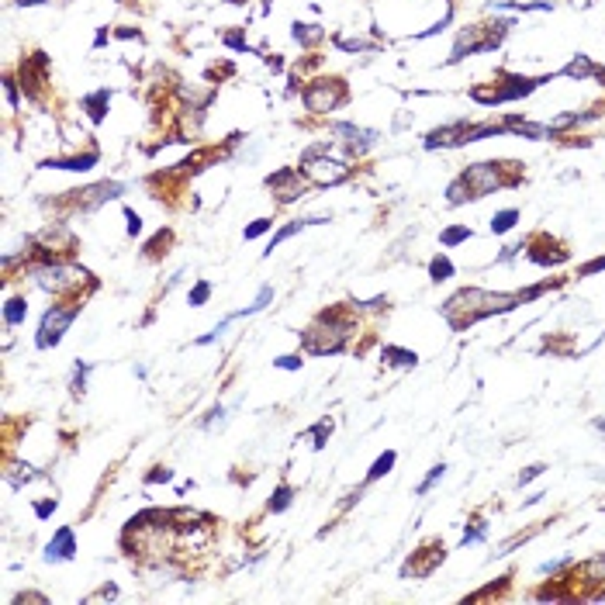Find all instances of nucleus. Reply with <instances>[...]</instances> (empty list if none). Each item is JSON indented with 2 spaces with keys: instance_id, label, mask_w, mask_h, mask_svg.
Segmentation results:
<instances>
[{
  "instance_id": "f257e3e1",
  "label": "nucleus",
  "mask_w": 605,
  "mask_h": 605,
  "mask_svg": "<svg viewBox=\"0 0 605 605\" xmlns=\"http://www.w3.org/2000/svg\"><path fill=\"white\" fill-rule=\"evenodd\" d=\"M350 329L353 325L343 322L339 315H322L319 322L305 332V346L312 353H339L343 343H346V336H350Z\"/></svg>"
},
{
  "instance_id": "f03ea898",
  "label": "nucleus",
  "mask_w": 605,
  "mask_h": 605,
  "mask_svg": "<svg viewBox=\"0 0 605 605\" xmlns=\"http://www.w3.org/2000/svg\"><path fill=\"white\" fill-rule=\"evenodd\" d=\"M301 173H305L312 184L325 187V184H339V180H346L350 166H343L339 160H329V146H312V149L301 156Z\"/></svg>"
},
{
  "instance_id": "7ed1b4c3",
  "label": "nucleus",
  "mask_w": 605,
  "mask_h": 605,
  "mask_svg": "<svg viewBox=\"0 0 605 605\" xmlns=\"http://www.w3.org/2000/svg\"><path fill=\"white\" fill-rule=\"evenodd\" d=\"M77 315H80V305H52V308L45 312L42 325H39V346H42V350L56 346V343L63 339V332L70 329V322H73Z\"/></svg>"
},
{
  "instance_id": "20e7f679",
  "label": "nucleus",
  "mask_w": 605,
  "mask_h": 605,
  "mask_svg": "<svg viewBox=\"0 0 605 605\" xmlns=\"http://www.w3.org/2000/svg\"><path fill=\"white\" fill-rule=\"evenodd\" d=\"M498 163H474L460 173V184L467 191V198H484V194H495L502 187V177H498Z\"/></svg>"
},
{
  "instance_id": "39448f33",
  "label": "nucleus",
  "mask_w": 605,
  "mask_h": 605,
  "mask_svg": "<svg viewBox=\"0 0 605 605\" xmlns=\"http://www.w3.org/2000/svg\"><path fill=\"white\" fill-rule=\"evenodd\" d=\"M346 101V87L339 80H322V83H312L308 90H305V104H308V111H315V115H322V111H332V108H339Z\"/></svg>"
},
{
  "instance_id": "423d86ee",
  "label": "nucleus",
  "mask_w": 605,
  "mask_h": 605,
  "mask_svg": "<svg viewBox=\"0 0 605 605\" xmlns=\"http://www.w3.org/2000/svg\"><path fill=\"white\" fill-rule=\"evenodd\" d=\"M73 554H77L73 529H70V526H63V529L49 540V547H45V561H49V564H59V561H73Z\"/></svg>"
},
{
  "instance_id": "0eeeda50",
  "label": "nucleus",
  "mask_w": 605,
  "mask_h": 605,
  "mask_svg": "<svg viewBox=\"0 0 605 605\" xmlns=\"http://www.w3.org/2000/svg\"><path fill=\"white\" fill-rule=\"evenodd\" d=\"M77 194V204H80L83 211H90V208H97V204L111 201V198H118V194H125V187L121 184H94V187H87V191H73Z\"/></svg>"
},
{
  "instance_id": "6e6552de",
  "label": "nucleus",
  "mask_w": 605,
  "mask_h": 605,
  "mask_svg": "<svg viewBox=\"0 0 605 605\" xmlns=\"http://www.w3.org/2000/svg\"><path fill=\"white\" fill-rule=\"evenodd\" d=\"M32 277L45 291H63V287H70V284L77 281V270H66V267H39Z\"/></svg>"
},
{
  "instance_id": "1a4fd4ad",
  "label": "nucleus",
  "mask_w": 605,
  "mask_h": 605,
  "mask_svg": "<svg viewBox=\"0 0 605 605\" xmlns=\"http://www.w3.org/2000/svg\"><path fill=\"white\" fill-rule=\"evenodd\" d=\"M332 132L336 135H346V142H350V149L353 153H363V149H370L381 135L377 132H370V128H357V125H346V121H339V125H332Z\"/></svg>"
},
{
  "instance_id": "9d476101",
  "label": "nucleus",
  "mask_w": 605,
  "mask_h": 605,
  "mask_svg": "<svg viewBox=\"0 0 605 605\" xmlns=\"http://www.w3.org/2000/svg\"><path fill=\"white\" fill-rule=\"evenodd\" d=\"M325 222H329V218H298V222H291V225H284L281 232H277V236L270 239V246L263 249V256H270V253H274V249H277V246H281L284 239H291V236H298V232H301L305 225H325Z\"/></svg>"
},
{
  "instance_id": "9b49d317",
  "label": "nucleus",
  "mask_w": 605,
  "mask_h": 605,
  "mask_svg": "<svg viewBox=\"0 0 605 605\" xmlns=\"http://www.w3.org/2000/svg\"><path fill=\"white\" fill-rule=\"evenodd\" d=\"M561 77H571V80H588V77H595V66H592V59H588V56H574L564 70H561Z\"/></svg>"
},
{
  "instance_id": "f8f14e48",
  "label": "nucleus",
  "mask_w": 605,
  "mask_h": 605,
  "mask_svg": "<svg viewBox=\"0 0 605 605\" xmlns=\"http://www.w3.org/2000/svg\"><path fill=\"white\" fill-rule=\"evenodd\" d=\"M516 222H519V208H505V211H498V215L491 218V232H495V236H505V232L516 229Z\"/></svg>"
},
{
  "instance_id": "ddd939ff",
  "label": "nucleus",
  "mask_w": 605,
  "mask_h": 605,
  "mask_svg": "<svg viewBox=\"0 0 605 605\" xmlns=\"http://www.w3.org/2000/svg\"><path fill=\"white\" fill-rule=\"evenodd\" d=\"M108 101H111V94H108V90H97V94L83 97V108L90 111V118L94 121H101L104 118V111H108Z\"/></svg>"
},
{
  "instance_id": "4468645a",
  "label": "nucleus",
  "mask_w": 605,
  "mask_h": 605,
  "mask_svg": "<svg viewBox=\"0 0 605 605\" xmlns=\"http://www.w3.org/2000/svg\"><path fill=\"white\" fill-rule=\"evenodd\" d=\"M97 163V153L90 149L87 156H73V160H49L45 166H56V170H90Z\"/></svg>"
},
{
  "instance_id": "2eb2a0df",
  "label": "nucleus",
  "mask_w": 605,
  "mask_h": 605,
  "mask_svg": "<svg viewBox=\"0 0 605 605\" xmlns=\"http://www.w3.org/2000/svg\"><path fill=\"white\" fill-rule=\"evenodd\" d=\"M384 360L391 363V367H415L419 357L412 350H402V346H384Z\"/></svg>"
},
{
  "instance_id": "dca6fc26",
  "label": "nucleus",
  "mask_w": 605,
  "mask_h": 605,
  "mask_svg": "<svg viewBox=\"0 0 605 605\" xmlns=\"http://www.w3.org/2000/svg\"><path fill=\"white\" fill-rule=\"evenodd\" d=\"M25 315H28V305H25V298H11V301L4 305V322H7V325H21V322H25Z\"/></svg>"
},
{
  "instance_id": "f3484780",
  "label": "nucleus",
  "mask_w": 605,
  "mask_h": 605,
  "mask_svg": "<svg viewBox=\"0 0 605 605\" xmlns=\"http://www.w3.org/2000/svg\"><path fill=\"white\" fill-rule=\"evenodd\" d=\"M395 450H388V453H381L377 460H374V467H370V474H367V481H377V478H384V474H391V467H395Z\"/></svg>"
},
{
  "instance_id": "a211bd4d",
  "label": "nucleus",
  "mask_w": 605,
  "mask_h": 605,
  "mask_svg": "<svg viewBox=\"0 0 605 605\" xmlns=\"http://www.w3.org/2000/svg\"><path fill=\"white\" fill-rule=\"evenodd\" d=\"M429 277L436 284H443L453 277V263H450V256H433V263H429Z\"/></svg>"
},
{
  "instance_id": "6ab92c4d",
  "label": "nucleus",
  "mask_w": 605,
  "mask_h": 605,
  "mask_svg": "<svg viewBox=\"0 0 605 605\" xmlns=\"http://www.w3.org/2000/svg\"><path fill=\"white\" fill-rule=\"evenodd\" d=\"M270 298H274V287L267 284V287H260V298H256V301H253L249 308H242V312H236L232 319H246V315H256V312H263V308L270 305Z\"/></svg>"
},
{
  "instance_id": "aec40b11",
  "label": "nucleus",
  "mask_w": 605,
  "mask_h": 605,
  "mask_svg": "<svg viewBox=\"0 0 605 605\" xmlns=\"http://www.w3.org/2000/svg\"><path fill=\"white\" fill-rule=\"evenodd\" d=\"M471 236H474V232H471L467 225H453V229H446L443 236H440V242H443L446 249H450V246H457V242H467Z\"/></svg>"
},
{
  "instance_id": "412c9836",
  "label": "nucleus",
  "mask_w": 605,
  "mask_h": 605,
  "mask_svg": "<svg viewBox=\"0 0 605 605\" xmlns=\"http://www.w3.org/2000/svg\"><path fill=\"white\" fill-rule=\"evenodd\" d=\"M294 39L305 42V45H315V42L322 39V28L319 25H294Z\"/></svg>"
},
{
  "instance_id": "4be33fe9",
  "label": "nucleus",
  "mask_w": 605,
  "mask_h": 605,
  "mask_svg": "<svg viewBox=\"0 0 605 605\" xmlns=\"http://www.w3.org/2000/svg\"><path fill=\"white\" fill-rule=\"evenodd\" d=\"M291 495H294V491H291L287 484H281V488L274 491V498L267 502V509H270V512H284V509L291 505Z\"/></svg>"
},
{
  "instance_id": "5701e85b",
  "label": "nucleus",
  "mask_w": 605,
  "mask_h": 605,
  "mask_svg": "<svg viewBox=\"0 0 605 605\" xmlns=\"http://www.w3.org/2000/svg\"><path fill=\"white\" fill-rule=\"evenodd\" d=\"M208 298H211V284H208V281H201L194 291H191V305H194V308H201Z\"/></svg>"
},
{
  "instance_id": "b1692460",
  "label": "nucleus",
  "mask_w": 605,
  "mask_h": 605,
  "mask_svg": "<svg viewBox=\"0 0 605 605\" xmlns=\"http://www.w3.org/2000/svg\"><path fill=\"white\" fill-rule=\"evenodd\" d=\"M446 474V467L443 464H436V467H433V471H429V478H426V481L419 484V495H426V491H429V488H433V484L440 481V478H443Z\"/></svg>"
},
{
  "instance_id": "393cba45",
  "label": "nucleus",
  "mask_w": 605,
  "mask_h": 605,
  "mask_svg": "<svg viewBox=\"0 0 605 605\" xmlns=\"http://www.w3.org/2000/svg\"><path fill=\"white\" fill-rule=\"evenodd\" d=\"M267 229H270V218H256V222L246 229V239H256V236H263Z\"/></svg>"
},
{
  "instance_id": "a878e982",
  "label": "nucleus",
  "mask_w": 605,
  "mask_h": 605,
  "mask_svg": "<svg viewBox=\"0 0 605 605\" xmlns=\"http://www.w3.org/2000/svg\"><path fill=\"white\" fill-rule=\"evenodd\" d=\"M547 471V464H533V467H526L523 474H519V484H529V481H536L540 474Z\"/></svg>"
},
{
  "instance_id": "bb28decb",
  "label": "nucleus",
  "mask_w": 605,
  "mask_h": 605,
  "mask_svg": "<svg viewBox=\"0 0 605 605\" xmlns=\"http://www.w3.org/2000/svg\"><path fill=\"white\" fill-rule=\"evenodd\" d=\"M87 363H77V374H73V395H80L83 391V384H87Z\"/></svg>"
},
{
  "instance_id": "cd10ccee",
  "label": "nucleus",
  "mask_w": 605,
  "mask_h": 605,
  "mask_svg": "<svg viewBox=\"0 0 605 605\" xmlns=\"http://www.w3.org/2000/svg\"><path fill=\"white\" fill-rule=\"evenodd\" d=\"M125 218H128V236H139V232H142V218H139L132 208H125Z\"/></svg>"
},
{
  "instance_id": "c85d7f7f",
  "label": "nucleus",
  "mask_w": 605,
  "mask_h": 605,
  "mask_svg": "<svg viewBox=\"0 0 605 605\" xmlns=\"http://www.w3.org/2000/svg\"><path fill=\"white\" fill-rule=\"evenodd\" d=\"M484 536H488V533H484V526H474V529H467V533H464V540H460V543H464V547H467V543H481Z\"/></svg>"
},
{
  "instance_id": "c756f323",
  "label": "nucleus",
  "mask_w": 605,
  "mask_h": 605,
  "mask_svg": "<svg viewBox=\"0 0 605 605\" xmlns=\"http://www.w3.org/2000/svg\"><path fill=\"white\" fill-rule=\"evenodd\" d=\"M329 433H332V426H329V422H322V426H315L308 436L315 440V446H325V436H329Z\"/></svg>"
},
{
  "instance_id": "7c9ffc66",
  "label": "nucleus",
  "mask_w": 605,
  "mask_h": 605,
  "mask_svg": "<svg viewBox=\"0 0 605 605\" xmlns=\"http://www.w3.org/2000/svg\"><path fill=\"white\" fill-rule=\"evenodd\" d=\"M277 367H281V370H298V367H301V357H281Z\"/></svg>"
},
{
  "instance_id": "2f4dec72",
  "label": "nucleus",
  "mask_w": 605,
  "mask_h": 605,
  "mask_svg": "<svg viewBox=\"0 0 605 605\" xmlns=\"http://www.w3.org/2000/svg\"><path fill=\"white\" fill-rule=\"evenodd\" d=\"M339 45H343V49H350V52H360V49H367V42H360V39H339Z\"/></svg>"
},
{
  "instance_id": "473e14b6",
  "label": "nucleus",
  "mask_w": 605,
  "mask_h": 605,
  "mask_svg": "<svg viewBox=\"0 0 605 605\" xmlns=\"http://www.w3.org/2000/svg\"><path fill=\"white\" fill-rule=\"evenodd\" d=\"M35 512H39V519H45L49 512H56V498H52V502H39V505H35Z\"/></svg>"
},
{
  "instance_id": "72a5a7b5",
  "label": "nucleus",
  "mask_w": 605,
  "mask_h": 605,
  "mask_svg": "<svg viewBox=\"0 0 605 605\" xmlns=\"http://www.w3.org/2000/svg\"><path fill=\"white\" fill-rule=\"evenodd\" d=\"M170 478H173V474H170V471H166V467H156V471H153V474H149V481H170Z\"/></svg>"
},
{
  "instance_id": "f704fd0d",
  "label": "nucleus",
  "mask_w": 605,
  "mask_h": 605,
  "mask_svg": "<svg viewBox=\"0 0 605 605\" xmlns=\"http://www.w3.org/2000/svg\"><path fill=\"white\" fill-rule=\"evenodd\" d=\"M225 42H229L232 49H246V42H242V35H225Z\"/></svg>"
},
{
  "instance_id": "c9c22d12",
  "label": "nucleus",
  "mask_w": 605,
  "mask_h": 605,
  "mask_svg": "<svg viewBox=\"0 0 605 605\" xmlns=\"http://www.w3.org/2000/svg\"><path fill=\"white\" fill-rule=\"evenodd\" d=\"M18 602H45V595H18Z\"/></svg>"
},
{
  "instance_id": "e433bc0d",
  "label": "nucleus",
  "mask_w": 605,
  "mask_h": 605,
  "mask_svg": "<svg viewBox=\"0 0 605 605\" xmlns=\"http://www.w3.org/2000/svg\"><path fill=\"white\" fill-rule=\"evenodd\" d=\"M21 7H35V4H45V0H18Z\"/></svg>"
},
{
  "instance_id": "4c0bfd02",
  "label": "nucleus",
  "mask_w": 605,
  "mask_h": 605,
  "mask_svg": "<svg viewBox=\"0 0 605 605\" xmlns=\"http://www.w3.org/2000/svg\"><path fill=\"white\" fill-rule=\"evenodd\" d=\"M595 77H599V80L605 83V70H595Z\"/></svg>"
}]
</instances>
